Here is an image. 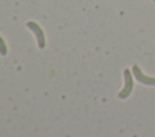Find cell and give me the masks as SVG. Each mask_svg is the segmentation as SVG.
<instances>
[{
    "mask_svg": "<svg viewBox=\"0 0 155 137\" xmlns=\"http://www.w3.org/2000/svg\"><path fill=\"white\" fill-rule=\"evenodd\" d=\"M132 74H133V76L139 82H142L144 85H148V86H154L155 85V76L145 75L137 64H133V67H132Z\"/></svg>",
    "mask_w": 155,
    "mask_h": 137,
    "instance_id": "cell-3",
    "label": "cell"
},
{
    "mask_svg": "<svg viewBox=\"0 0 155 137\" xmlns=\"http://www.w3.org/2000/svg\"><path fill=\"white\" fill-rule=\"evenodd\" d=\"M27 27L35 34V38H36V42H38V46L39 48H44L45 45H46V39H45V33L42 30V28L34 21H30L27 23Z\"/></svg>",
    "mask_w": 155,
    "mask_h": 137,
    "instance_id": "cell-2",
    "label": "cell"
},
{
    "mask_svg": "<svg viewBox=\"0 0 155 137\" xmlns=\"http://www.w3.org/2000/svg\"><path fill=\"white\" fill-rule=\"evenodd\" d=\"M153 1H155V0H153Z\"/></svg>",
    "mask_w": 155,
    "mask_h": 137,
    "instance_id": "cell-5",
    "label": "cell"
},
{
    "mask_svg": "<svg viewBox=\"0 0 155 137\" xmlns=\"http://www.w3.org/2000/svg\"><path fill=\"white\" fill-rule=\"evenodd\" d=\"M124 79H125V86L117 95V97L121 98V99L127 98L131 95L132 90H133V78H132V74H131L130 69H125L124 70Z\"/></svg>",
    "mask_w": 155,
    "mask_h": 137,
    "instance_id": "cell-1",
    "label": "cell"
},
{
    "mask_svg": "<svg viewBox=\"0 0 155 137\" xmlns=\"http://www.w3.org/2000/svg\"><path fill=\"white\" fill-rule=\"evenodd\" d=\"M6 53H7V46H6V42L2 39V36L0 35V55L1 56H5Z\"/></svg>",
    "mask_w": 155,
    "mask_h": 137,
    "instance_id": "cell-4",
    "label": "cell"
}]
</instances>
